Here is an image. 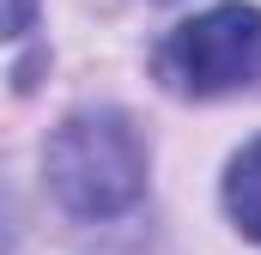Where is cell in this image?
<instances>
[{
	"label": "cell",
	"mask_w": 261,
	"mask_h": 255,
	"mask_svg": "<svg viewBox=\"0 0 261 255\" xmlns=\"http://www.w3.org/2000/svg\"><path fill=\"white\" fill-rule=\"evenodd\" d=\"M43 170L73 219H116L146 194V140L122 110H79L49 134Z\"/></svg>",
	"instance_id": "6da1fadb"
},
{
	"label": "cell",
	"mask_w": 261,
	"mask_h": 255,
	"mask_svg": "<svg viewBox=\"0 0 261 255\" xmlns=\"http://www.w3.org/2000/svg\"><path fill=\"white\" fill-rule=\"evenodd\" d=\"M158 79L176 97H231L261 85V12L243 0L206 6L158 43Z\"/></svg>",
	"instance_id": "7a4b0ae2"
},
{
	"label": "cell",
	"mask_w": 261,
	"mask_h": 255,
	"mask_svg": "<svg viewBox=\"0 0 261 255\" xmlns=\"http://www.w3.org/2000/svg\"><path fill=\"white\" fill-rule=\"evenodd\" d=\"M225 213L237 219L243 237L261 243V140H249V146L225 164Z\"/></svg>",
	"instance_id": "3957f363"
}]
</instances>
